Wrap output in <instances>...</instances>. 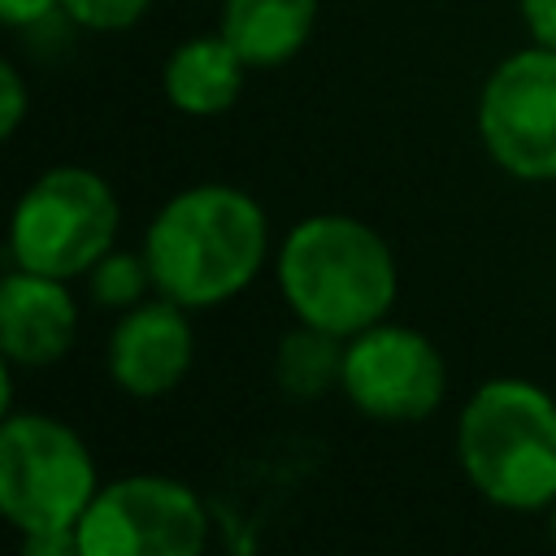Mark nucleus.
<instances>
[{
	"mask_svg": "<svg viewBox=\"0 0 556 556\" xmlns=\"http://www.w3.org/2000/svg\"><path fill=\"white\" fill-rule=\"evenodd\" d=\"M100 491L83 434L52 413H9L0 426V513L17 534L70 530Z\"/></svg>",
	"mask_w": 556,
	"mask_h": 556,
	"instance_id": "nucleus-5",
	"label": "nucleus"
},
{
	"mask_svg": "<svg viewBox=\"0 0 556 556\" xmlns=\"http://www.w3.org/2000/svg\"><path fill=\"white\" fill-rule=\"evenodd\" d=\"M343 348L348 339L300 326L282 334L278 352H274V378L287 395L295 400H321L326 391H339L343 378Z\"/></svg>",
	"mask_w": 556,
	"mask_h": 556,
	"instance_id": "nucleus-13",
	"label": "nucleus"
},
{
	"mask_svg": "<svg viewBox=\"0 0 556 556\" xmlns=\"http://www.w3.org/2000/svg\"><path fill=\"white\" fill-rule=\"evenodd\" d=\"M26 104H30V91H26V78L13 61H0V135L13 139L22 117H26Z\"/></svg>",
	"mask_w": 556,
	"mask_h": 556,
	"instance_id": "nucleus-16",
	"label": "nucleus"
},
{
	"mask_svg": "<svg viewBox=\"0 0 556 556\" xmlns=\"http://www.w3.org/2000/svg\"><path fill=\"white\" fill-rule=\"evenodd\" d=\"M547 539H552V552H556V504L547 508Z\"/></svg>",
	"mask_w": 556,
	"mask_h": 556,
	"instance_id": "nucleus-20",
	"label": "nucleus"
},
{
	"mask_svg": "<svg viewBox=\"0 0 556 556\" xmlns=\"http://www.w3.org/2000/svg\"><path fill=\"white\" fill-rule=\"evenodd\" d=\"M78 339V300L65 278L9 265L0 282V356L13 369H48Z\"/></svg>",
	"mask_w": 556,
	"mask_h": 556,
	"instance_id": "nucleus-10",
	"label": "nucleus"
},
{
	"mask_svg": "<svg viewBox=\"0 0 556 556\" xmlns=\"http://www.w3.org/2000/svg\"><path fill=\"white\" fill-rule=\"evenodd\" d=\"M248 65L222 30L191 35L169 48L161 65V96L182 117H222L243 96Z\"/></svg>",
	"mask_w": 556,
	"mask_h": 556,
	"instance_id": "nucleus-11",
	"label": "nucleus"
},
{
	"mask_svg": "<svg viewBox=\"0 0 556 556\" xmlns=\"http://www.w3.org/2000/svg\"><path fill=\"white\" fill-rule=\"evenodd\" d=\"M517 13L530 30V43L556 48V0H517Z\"/></svg>",
	"mask_w": 556,
	"mask_h": 556,
	"instance_id": "nucleus-18",
	"label": "nucleus"
},
{
	"mask_svg": "<svg viewBox=\"0 0 556 556\" xmlns=\"http://www.w3.org/2000/svg\"><path fill=\"white\" fill-rule=\"evenodd\" d=\"M122 204L91 165H52L26 182L9 213V265L48 278H87L117 248Z\"/></svg>",
	"mask_w": 556,
	"mask_h": 556,
	"instance_id": "nucleus-4",
	"label": "nucleus"
},
{
	"mask_svg": "<svg viewBox=\"0 0 556 556\" xmlns=\"http://www.w3.org/2000/svg\"><path fill=\"white\" fill-rule=\"evenodd\" d=\"M83 556H204V500L169 473H126L100 482L74 526Z\"/></svg>",
	"mask_w": 556,
	"mask_h": 556,
	"instance_id": "nucleus-6",
	"label": "nucleus"
},
{
	"mask_svg": "<svg viewBox=\"0 0 556 556\" xmlns=\"http://www.w3.org/2000/svg\"><path fill=\"white\" fill-rule=\"evenodd\" d=\"M317 13L321 0H222L217 30L248 70H278L308 48Z\"/></svg>",
	"mask_w": 556,
	"mask_h": 556,
	"instance_id": "nucleus-12",
	"label": "nucleus"
},
{
	"mask_svg": "<svg viewBox=\"0 0 556 556\" xmlns=\"http://www.w3.org/2000/svg\"><path fill=\"white\" fill-rule=\"evenodd\" d=\"M152 0H61V13L91 35H122L148 17Z\"/></svg>",
	"mask_w": 556,
	"mask_h": 556,
	"instance_id": "nucleus-15",
	"label": "nucleus"
},
{
	"mask_svg": "<svg viewBox=\"0 0 556 556\" xmlns=\"http://www.w3.org/2000/svg\"><path fill=\"white\" fill-rule=\"evenodd\" d=\"M187 313L191 308L156 291L143 304L117 313L104 343V369L122 395L161 400L187 378L195 361V326Z\"/></svg>",
	"mask_w": 556,
	"mask_h": 556,
	"instance_id": "nucleus-9",
	"label": "nucleus"
},
{
	"mask_svg": "<svg viewBox=\"0 0 556 556\" xmlns=\"http://www.w3.org/2000/svg\"><path fill=\"white\" fill-rule=\"evenodd\" d=\"M473 126L486 156L517 182H556V48L526 43L491 65Z\"/></svg>",
	"mask_w": 556,
	"mask_h": 556,
	"instance_id": "nucleus-7",
	"label": "nucleus"
},
{
	"mask_svg": "<svg viewBox=\"0 0 556 556\" xmlns=\"http://www.w3.org/2000/svg\"><path fill=\"white\" fill-rule=\"evenodd\" d=\"M339 391L356 413L382 426H413L443 408L447 361L430 334L404 321H374L343 348Z\"/></svg>",
	"mask_w": 556,
	"mask_h": 556,
	"instance_id": "nucleus-8",
	"label": "nucleus"
},
{
	"mask_svg": "<svg viewBox=\"0 0 556 556\" xmlns=\"http://www.w3.org/2000/svg\"><path fill=\"white\" fill-rule=\"evenodd\" d=\"M83 282H87L91 304H96V308H109V313H126V308L143 304L148 291H156L143 252H126V248L104 252V256L91 265V274H87Z\"/></svg>",
	"mask_w": 556,
	"mask_h": 556,
	"instance_id": "nucleus-14",
	"label": "nucleus"
},
{
	"mask_svg": "<svg viewBox=\"0 0 556 556\" xmlns=\"http://www.w3.org/2000/svg\"><path fill=\"white\" fill-rule=\"evenodd\" d=\"M17 556H83V547H78L74 526L70 530H35V534H22Z\"/></svg>",
	"mask_w": 556,
	"mask_h": 556,
	"instance_id": "nucleus-17",
	"label": "nucleus"
},
{
	"mask_svg": "<svg viewBox=\"0 0 556 556\" xmlns=\"http://www.w3.org/2000/svg\"><path fill=\"white\" fill-rule=\"evenodd\" d=\"M156 295L182 308H217L243 295L269 261V217L235 182H191L148 222L139 243Z\"/></svg>",
	"mask_w": 556,
	"mask_h": 556,
	"instance_id": "nucleus-1",
	"label": "nucleus"
},
{
	"mask_svg": "<svg viewBox=\"0 0 556 556\" xmlns=\"http://www.w3.org/2000/svg\"><path fill=\"white\" fill-rule=\"evenodd\" d=\"M56 9H61V0H0V22L13 30H26V26H39L43 17H52Z\"/></svg>",
	"mask_w": 556,
	"mask_h": 556,
	"instance_id": "nucleus-19",
	"label": "nucleus"
},
{
	"mask_svg": "<svg viewBox=\"0 0 556 556\" xmlns=\"http://www.w3.org/2000/svg\"><path fill=\"white\" fill-rule=\"evenodd\" d=\"M274 278L300 326L339 339L387 321L400 295V265L391 243L369 222L348 213L300 217L278 243Z\"/></svg>",
	"mask_w": 556,
	"mask_h": 556,
	"instance_id": "nucleus-2",
	"label": "nucleus"
},
{
	"mask_svg": "<svg viewBox=\"0 0 556 556\" xmlns=\"http://www.w3.org/2000/svg\"><path fill=\"white\" fill-rule=\"evenodd\" d=\"M456 460L504 513L556 504V395L530 378H486L456 413Z\"/></svg>",
	"mask_w": 556,
	"mask_h": 556,
	"instance_id": "nucleus-3",
	"label": "nucleus"
}]
</instances>
